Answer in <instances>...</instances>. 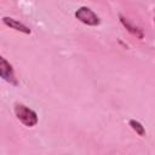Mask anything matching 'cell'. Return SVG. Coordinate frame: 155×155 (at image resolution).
Listing matches in <instances>:
<instances>
[{
    "label": "cell",
    "instance_id": "6da1fadb",
    "mask_svg": "<svg viewBox=\"0 0 155 155\" xmlns=\"http://www.w3.org/2000/svg\"><path fill=\"white\" fill-rule=\"evenodd\" d=\"M13 110H15L16 117L27 127H34L39 122L38 114L33 109H30L29 107H27L22 103H16Z\"/></svg>",
    "mask_w": 155,
    "mask_h": 155
},
{
    "label": "cell",
    "instance_id": "8992f818",
    "mask_svg": "<svg viewBox=\"0 0 155 155\" xmlns=\"http://www.w3.org/2000/svg\"><path fill=\"white\" fill-rule=\"evenodd\" d=\"M128 125H130V127H131L138 136L143 137V136L145 134V128H144V126H143L139 121H137V120H134V119H131V120L128 121Z\"/></svg>",
    "mask_w": 155,
    "mask_h": 155
},
{
    "label": "cell",
    "instance_id": "3957f363",
    "mask_svg": "<svg viewBox=\"0 0 155 155\" xmlns=\"http://www.w3.org/2000/svg\"><path fill=\"white\" fill-rule=\"evenodd\" d=\"M0 78L12 86H18V79L16 76L12 64L0 54Z\"/></svg>",
    "mask_w": 155,
    "mask_h": 155
},
{
    "label": "cell",
    "instance_id": "5b68a950",
    "mask_svg": "<svg viewBox=\"0 0 155 155\" xmlns=\"http://www.w3.org/2000/svg\"><path fill=\"white\" fill-rule=\"evenodd\" d=\"M119 18H120V23L127 29L128 33H131L133 36H136V38H138V39H143V38H144V33H143V30H142L139 27L132 24L126 17H124V16H121V15L119 16Z\"/></svg>",
    "mask_w": 155,
    "mask_h": 155
},
{
    "label": "cell",
    "instance_id": "7a4b0ae2",
    "mask_svg": "<svg viewBox=\"0 0 155 155\" xmlns=\"http://www.w3.org/2000/svg\"><path fill=\"white\" fill-rule=\"evenodd\" d=\"M75 18L79 19L81 23L86 24V25H90V27H97L101 23V19L99 17L97 16V13H94L90 7L87 6H81L79 7L75 13H74Z\"/></svg>",
    "mask_w": 155,
    "mask_h": 155
},
{
    "label": "cell",
    "instance_id": "277c9868",
    "mask_svg": "<svg viewBox=\"0 0 155 155\" xmlns=\"http://www.w3.org/2000/svg\"><path fill=\"white\" fill-rule=\"evenodd\" d=\"M2 23L6 27H8L11 29H15L17 31H21L23 34H30L31 33V30L29 29V27H27L25 24H23L22 22L17 21V19H15L12 17H2Z\"/></svg>",
    "mask_w": 155,
    "mask_h": 155
}]
</instances>
